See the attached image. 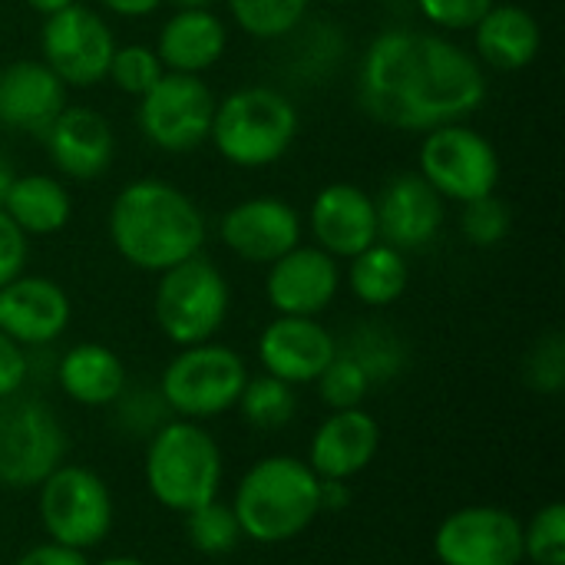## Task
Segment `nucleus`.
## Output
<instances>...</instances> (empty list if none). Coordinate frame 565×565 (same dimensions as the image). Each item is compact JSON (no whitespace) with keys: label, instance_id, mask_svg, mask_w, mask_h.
<instances>
[{"label":"nucleus","instance_id":"obj_40","mask_svg":"<svg viewBox=\"0 0 565 565\" xmlns=\"http://www.w3.org/2000/svg\"><path fill=\"white\" fill-rule=\"evenodd\" d=\"M17 565H89L86 556L79 550H70V546H60V543H43V546H33L26 550Z\"/></svg>","mask_w":565,"mask_h":565},{"label":"nucleus","instance_id":"obj_15","mask_svg":"<svg viewBox=\"0 0 565 565\" xmlns=\"http://www.w3.org/2000/svg\"><path fill=\"white\" fill-rule=\"evenodd\" d=\"M341 268L318 245H295L281 258L268 265L265 298L278 315L291 318H318L338 298Z\"/></svg>","mask_w":565,"mask_h":565},{"label":"nucleus","instance_id":"obj_18","mask_svg":"<svg viewBox=\"0 0 565 565\" xmlns=\"http://www.w3.org/2000/svg\"><path fill=\"white\" fill-rule=\"evenodd\" d=\"M334 354H338V341L318 318L278 315L271 324H265L258 338V361L265 374L291 387L315 384Z\"/></svg>","mask_w":565,"mask_h":565},{"label":"nucleus","instance_id":"obj_44","mask_svg":"<svg viewBox=\"0 0 565 565\" xmlns=\"http://www.w3.org/2000/svg\"><path fill=\"white\" fill-rule=\"evenodd\" d=\"M13 179H17V169H13V162L0 152V205H3V195H7V189H10Z\"/></svg>","mask_w":565,"mask_h":565},{"label":"nucleus","instance_id":"obj_38","mask_svg":"<svg viewBox=\"0 0 565 565\" xmlns=\"http://www.w3.org/2000/svg\"><path fill=\"white\" fill-rule=\"evenodd\" d=\"M26 252H30V238H26V235L10 222V215L0 209V288L23 275Z\"/></svg>","mask_w":565,"mask_h":565},{"label":"nucleus","instance_id":"obj_2","mask_svg":"<svg viewBox=\"0 0 565 565\" xmlns=\"http://www.w3.org/2000/svg\"><path fill=\"white\" fill-rule=\"evenodd\" d=\"M109 242L122 262L162 275L205 245V215L166 179H132L109 205Z\"/></svg>","mask_w":565,"mask_h":565},{"label":"nucleus","instance_id":"obj_17","mask_svg":"<svg viewBox=\"0 0 565 565\" xmlns=\"http://www.w3.org/2000/svg\"><path fill=\"white\" fill-rule=\"evenodd\" d=\"M60 175L76 182L99 179L116 159V132L109 119L89 106H63V113L40 136Z\"/></svg>","mask_w":565,"mask_h":565},{"label":"nucleus","instance_id":"obj_13","mask_svg":"<svg viewBox=\"0 0 565 565\" xmlns=\"http://www.w3.org/2000/svg\"><path fill=\"white\" fill-rule=\"evenodd\" d=\"M434 553L444 565H520L523 523L503 507H463L440 523Z\"/></svg>","mask_w":565,"mask_h":565},{"label":"nucleus","instance_id":"obj_43","mask_svg":"<svg viewBox=\"0 0 565 565\" xmlns=\"http://www.w3.org/2000/svg\"><path fill=\"white\" fill-rule=\"evenodd\" d=\"M33 13H40V17H53V13H60V10H66L70 3H76V0H23Z\"/></svg>","mask_w":565,"mask_h":565},{"label":"nucleus","instance_id":"obj_21","mask_svg":"<svg viewBox=\"0 0 565 565\" xmlns=\"http://www.w3.org/2000/svg\"><path fill=\"white\" fill-rule=\"evenodd\" d=\"M63 106L66 86L43 60H13L0 70V126L43 136Z\"/></svg>","mask_w":565,"mask_h":565},{"label":"nucleus","instance_id":"obj_37","mask_svg":"<svg viewBox=\"0 0 565 565\" xmlns=\"http://www.w3.org/2000/svg\"><path fill=\"white\" fill-rule=\"evenodd\" d=\"M497 0H417L420 17L440 30V33H463L473 30L477 20L493 7Z\"/></svg>","mask_w":565,"mask_h":565},{"label":"nucleus","instance_id":"obj_11","mask_svg":"<svg viewBox=\"0 0 565 565\" xmlns=\"http://www.w3.org/2000/svg\"><path fill=\"white\" fill-rule=\"evenodd\" d=\"M215 93L202 76L192 73H162V79L139 96L136 122L139 132L162 152H192L209 142Z\"/></svg>","mask_w":565,"mask_h":565},{"label":"nucleus","instance_id":"obj_8","mask_svg":"<svg viewBox=\"0 0 565 565\" xmlns=\"http://www.w3.org/2000/svg\"><path fill=\"white\" fill-rule=\"evenodd\" d=\"M417 172L434 185L444 202H473L497 192L500 152L467 122H447L424 132L417 149Z\"/></svg>","mask_w":565,"mask_h":565},{"label":"nucleus","instance_id":"obj_42","mask_svg":"<svg viewBox=\"0 0 565 565\" xmlns=\"http://www.w3.org/2000/svg\"><path fill=\"white\" fill-rule=\"evenodd\" d=\"M351 503V493L344 487V480H321V510L338 513Z\"/></svg>","mask_w":565,"mask_h":565},{"label":"nucleus","instance_id":"obj_27","mask_svg":"<svg viewBox=\"0 0 565 565\" xmlns=\"http://www.w3.org/2000/svg\"><path fill=\"white\" fill-rule=\"evenodd\" d=\"M348 288L351 295L367 308H387L404 298L411 285V265L407 255L387 242H374L354 258H348Z\"/></svg>","mask_w":565,"mask_h":565},{"label":"nucleus","instance_id":"obj_47","mask_svg":"<svg viewBox=\"0 0 565 565\" xmlns=\"http://www.w3.org/2000/svg\"><path fill=\"white\" fill-rule=\"evenodd\" d=\"M321 3H351V0H321Z\"/></svg>","mask_w":565,"mask_h":565},{"label":"nucleus","instance_id":"obj_32","mask_svg":"<svg viewBox=\"0 0 565 565\" xmlns=\"http://www.w3.org/2000/svg\"><path fill=\"white\" fill-rule=\"evenodd\" d=\"M166 66L156 53V46L149 43H122L113 50V60H109V70H106V79L122 89L126 96H146L159 79H162Z\"/></svg>","mask_w":565,"mask_h":565},{"label":"nucleus","instance_id":"obj_29","mask_svg":"<svg viewBox=\"0 0 565 565\" xmlns=\"http://www.w3.org/2000/svg\"><path fill=\"white\" fill-rule=\"evenodd\" d=\"M238 30L255 40H281L295 33L311 0H225Z\"/></svg>","mask_w":565,"mask_h":565},{"label":"nucleus","instance_id":"obj_20","mask_svg":"<svg viewBox=\"0 0 565 565\" xmlns=\"http://www.w3.org/2000/svg\"><path fill=\"white\" fill-rule=\"evenodd\" d=\"M70 295L43 275H20L0 288V331L20 348H46L70 324Z\"/></svg>","mask_w":565,"mask_h":565},{"label":"nucleus","instance_id":"obj_33","mask_svg":"<svg viewBox=\"0 0 565 565\" xmlns=\"http://www.w3.org/2000/svg\"><path fill=\"white\" fill-rule=\"evenodd\" d=\"M315 384H318L321 401H324L331 411L361 407V401H364L367 391H371V381H367V374L361 371V364H358L354 358H348L341 348H338V354L331 358V364L321 371V377H318Z\"/></svg>","mask_w":565,"mask_h":565},{"label":"nucleus","instance_id":"obj_45","mask_svg":"<svg viewBox=\"0 0 565 565\" xmlns=\"http://www.w3.org/2000/svg\"><path fill=\"white\" fill-rule=\"evenodd\" d=\"M175 10H215L218 0H169Z\"/></svg>","mask_w":565,"mask_h":565},{"label":"nucleus","instance_id":"obj_31","mask_svg":"<svg viewBox=\"0 0 565 565\" xmlns=\"http://www.w3.org/2000/svg\"><path fill=\"white\" fill-rule=\"evenodd\" d=\"M185 536L199 553L225 556L242 543V526H238L232 507H225L218 500H209V503L185 513Z\"/></svg>","mask_w":565,"mask_h":565},{"label":"nucleus","instance_id":"obj_4","mask_svg":"<svg viewBox=\"0 0 565 565\" xmlns=\"http://www.w3.org/2000/svg\"><path fill=\"white\" fill-rule=\"evenodd\" d=\"M298 106L271 86H242L215 103L209 142L238 169H268L295 146Z\"/></svg>","mask_w":565,"mask_h":565},{"label":"nucleus","instance_id":"obj_25","mask_svg":"<svg viewBox=\"0 0 565 565\" xmlns=\"http://www.w3.org/2000/svg\"><path fill=\"white\" fill-rule=\"evenodd\" d=\"M10 222L30 238H46L56 235L70 225L73 218V195L70 189L56 179V175H43V172H26L17 175L3 195L0 205Z\"/></svg>","mask_w":565,"mask_h":565},{"label":"nucleus","instance_id":"obj_6","mask_svg":"<svg viewBox=\"0 0 565 565\" xmlns=\"http://www.w3.org/2000/svg\"><path fill=\"white\" fill-rule=\"evenodd\" d=\"M228 301L232 291L222 268L205 255H192L159 275L152 311L159 331L172 344L192 348L215 338L228 318Z\"/></svg>","mask_w":565,"mask_h":565},{"label":"nucleus","instance_id":"obj_30","mask_svg":"<svg viewBox=\"0 0 565 565\" xmlns=\"http://www.w3.org/2000/svg\"><path fill=\"white\" fill-rule=\"evenodd\" d=\"M245 417V424H252L255 430H281L291 424L295 417V387L271 377V374H262V377H248L238 404H235Z\"/></svg>","mask_w":565,"mask_h":565},{"label":"nucleus","instance_id":"obj_24","mask_svg":"<svg viewBox=\"0 0 565 565\" xmlns=\"http://www.w3.org/2000/svg\"><path fill=\"white\" fill-rule=\"evenodd\" d=\"M540 20L520 3H493L473 26V56L483 66L513 73L540 56Z\"/></svg>","mask_w":565,"mask_h":565},{"label":"nucleus","instance_id":"obj_7","mask_svg":"<svg viewBox=\"0 0 565 565\" xmlns=\"http://www.w3.org/2000/svg\"><path fill=\"white\" fill-rule=\"evenodd\" d=\"M248 384V367L225 344L182 348L162 371L159 394L182 420H209L232 411Z\"/></svg>","mask_w":565,"mask_h":565},{"label":"nucleus","instance_id":"obj_35","mask_svg":"<svg viewBox=\"0 0 565 565\" xmlns=\"http://www.w3.org/2000/svg\"><path fill=\"white\" fill-rule=\"evenodd\" d=\"M523 559L533 565H565V507H543L530 526H523Z\"/></svg>","mask_w":565,"mask_h":565},{"label":"nucleus","instance_id":"obj_12","mask_svg":"<svg viewBox=\"0 0 565 565\" xmlns=\"http://www.w3.org/2000/svg\"><path fill=\"white\" fill-rule=\"evenodd\" d=\"M116 46L119 43H116L113 26L93 7H83L79 0L53 17H43L40 53H43V63L63 79L66 89L70 86L86 89V86L103 83Z\"/></svg>","mask_w":565,"mask_h":565},{"label":"nucleus","instance_id":"obj_36","mask_svg":"<svg viewBox=\"0 0 565 565\" xmlns=\"http://www.w3.org/2000/svg\"><path fill=\"white\" fill-rule=\"evenodd\" d=\"M526 384L540 394H559L565 384L563 334H546L526 358Z\"/></svg>","mask_w":565,"mask_h":565},{"label":"nucleus","instance_id":"obj_16","mask_svg":"<svg viewBox=\"0 0 565 565\" xmlns=\"http://www.w3.org/2000/svg\"><path fill=\"white\" fill-rule=\"evenodd\" d=\"M377 209V238L407 252L427 248L447 218V202L434 192V185L420 172H397L387 179L381 195L374 199Z\"/></svg>","mask_w":565,"mask_h":565},{"label":"nucleus","instance_id":"obj_1","mask_svg":"<svg viewBox=\"0 0 565 565\" xmlns=\"http://www.w3.org/2000/svg\"><path fill=\"white\" fill-rule=\"evenodd\" d=\"M483 63L440 30L387 26L358 66V99L364 113L397 132H430L467 122L487 103Z\"/></svg>","mask_w":565,"mask_h":565},{"label":"nucleus","instance_id":"obj_39","mask_svg":"<svg viewBox=\"0 0 565 565\" xmlns=\"http://www.w3.org/2000/svg\"><path fill=\"white\" fill-rule=\"evenodd\" d=\"M26 374H30V361L23 348L0 331V401L10 394H20V387L26 384Z\"/></svg>","mask_w":565,"mask_h":565},{"label":"nucleus","instance_id":"obj_5","mask_svg":"<svg viewBox=\"0 0 565 565\" xmlns=\"http://www.w3.org/2000/svg\"><path fill=\"white\" fill-rule=\"evenodd\" d=\"M146 483L152 497L175 513H189L218 497L222 450L195 420H169L149 437Z\"/></svg>","mask_w":565,"mask_h":565},{"label":"nucleus","instance_id":"obj_14","mask_svg":"<svg viewBox=\"0 0 565 565\" xmlns=\"http://www.w3.org/2000/svg\"><path fill=\"white\" fill-rule=\"evenodd\" d=\"M301 212L275 195L242 199L222 215L225 248L252 265H271L285 252L301 245Z\"/></svg>","mask_w":565,"mask_h":565},{"label":"nucleus","instance_id":"obj_9","mask_svg":"<svg viewBox=\"0 0 565 565\" xmlns=\"http://www.w3.org/2000/svg\"><path fill=\"white\" fill-rule=\"evenodd\" d=\"M66 454V430L40 397L10 394L0 401V483L10 490L40 487Z\"/></svg>","mask_w":565,"mask_h":565},{"label":"nucleus","instance_id":"obj_19","mask_svg":"<svg viewBox=\"0 0 565 565\" xmlns=\"http://www.w3.org/2000/svg\"><path fill=\"white\" fill-rule=\"evenodd\" d=\"M308 228L315 245L331 258H354L377 242L374 195L354 182H331L315 195L308 209Z\"/></svg>","mask_w":565,"mask_h":565},{"label":"nucleus","instance_id":"obj_3","mask_svg":"<svg viewBox=\"0 0 565 565\" xmlns=\"http://www.w3.org/2000/svg\"><path fill=\"white\" fill-rule=\"evenodd\" d=\"M235 520L255 543H288L321 513V480L298 457H265L238 483Z\"/></svg>","mask_w":565,"mask_h":565},{"label":"nucleus","instance_id":"obj_22","mask_svg":"<svg viewBox=\"0 0 565 565\" xmlns=\"http://www.w3.org/2000/svg\"><path fill=\"white\" fill-rule=\"evenodd\" d=\"M381 447V427L371 414L361 407L334 411L315 434L308 467L318 480H351L367 470V463L377 457Z\"/></svg>","mask_w":565,"mask_h":565},{"label":"nucleus","instance_id":"obj_34","mask_svg":"<svg viewBox=\"0 0 565 565\" xmlns=\"http://www.w3.org/2000/svg\"><path fill=\"white\" fill-rule=\"evenodd\" d=\"M460 228H463V238H467L470 245H477V248H497V245L510 235V228H513V212H510V205L493 192V195L463 202Z\"/></svg>","mask_w":565,"mask_h":565},{"label":"nucleus","instance_id":"obj_26","mask_svg":"<svg viewBox=\"0 0 565 565\" xmlns=\"http://www.w3.org/2000/svg\"><path fill=\"white\" fill-rule=\"evenodd\" d=\"M56 377L63 394L83 407H106L126 391V367L119 354L96 341L70 348L60 358Z\"/></svg>","mask_w":565,"mask_h":565},{"label":"nucleus","instance_id":"obj_46","mask_svg":"<svg viewBox=\"0 0 565 565\" xmlns=\"http://www.w3.org/2000/svg\"><path fill=\"white\" fill-rule=\"evenodd\" d=\"M99 565H146L142 559H136V556H109V559H103Z\"/></svg>","mask_w":565,"mask_h":565},{"label":"nucleus","instance_id":"obj_41","mask_svg":"<svg viewBox=\"0 0 565 565\" xmlns=\"http://www.w3.org/2000/svg\"><path fill=\"white\" fill-rule=\"evenodd\" d=\"M106 10H113L116 17H149L156 13L166 0H99Z\"/></svg>","mask_w":565,"mask_h":565},{"label":"nucleus","instance_id":"obj_10","mask_svg":"<svg viewBox=\"0 0 565 565\" xmlns=\"http://www.w3.org/2000/svg\"><path fill=\"white\" fill-rule=\"evenodd\" d=\"M40 520L50 543L93 550L113 530V497L86 467H56L40 483Z\"/></svg>","mask_w":565,"mask_h":565},{"label":"nucleus","instance_id":"obj_23","mask_svg":"<svg viewBox=\"0 0 565 565\" xmlns=\"http://www.w3.org/2000/svg\"><path fill=\"white\" fill-rule=\"evenodd\" d=\"M228 50V23L215 10H175L156 36L166 73L202 76Z\"/></svg>","mask_w":565,"mask_h":565},{"label":"nucleus","instance_id":"obj_28","mask_svg":"<svg viewBox=\"0 0 565 565\" xmlns=\"http://www.w3.org/2000/svg\"><path fill=\"white\" fill-rule=\"evenodd\" d=\"M344 354L354 358L361 364V371L367 374L371 384H384V381H394L404 364H407V348L404 341L384 328V324H361L348 344H344Z\"/></svg>","mask_w":565,"mask_h":565}]
</instances>
